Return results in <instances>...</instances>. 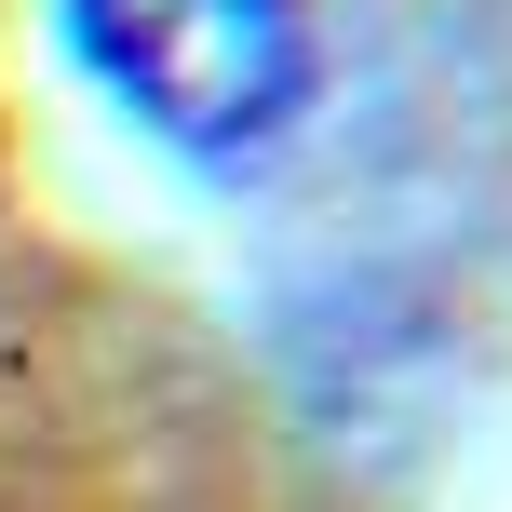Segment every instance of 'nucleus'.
<instances>
[{
    "label": "nucleus",
    "mask_w": 512,
    "mask_h": 512,
    "mask_svg": "<svg viewBox=\"0 0 512 512\" xmlns=\"http://www.w3.org/2000/svg\"><path fill=\"white\" fill-rule=\"evenodd\" d=\"M68 41L176 149H270L310 95L297 0H68Z\"/></svg>",
    "instance_id": "nucleus-1"
}]
</instances>
